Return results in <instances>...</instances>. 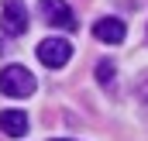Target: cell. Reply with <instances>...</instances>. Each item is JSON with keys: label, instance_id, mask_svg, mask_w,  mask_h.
<instances>
[{"label": "cell", "instance_id": "1", "mask_svg": "<svg viewBox=\"0 0 148 141\" xmlns=\"http://www.w3.org/2000/svg\"><path fill=\"white\" fill-rule=\"evenodd\" d=\"M0 93H7V97H31L35 93V76L24 69V66H7V69H0Z\"/></svg>", "mask_w": 148, "mask_h": 141}, {"label": "cell", "instance_id": "2", "mask_svg": "<svg viewBox=\"0 0 148 141\" xmlns=\"http://www.w3.org/2000/svg\"><path fill=\"white\" fill-rule=\"evenodd\" d=\"M0 28L7 38H21L28 31V7L24 0H3L0 3Z\"/></svg>", "mask_w": 148, "mask_h": 141}, {"label": "cell", "instance_id": "3", "mask_svg": "<svg viewBox=\"0 0 148 141\" xmlns=\"http://www.w3.org/2000/svg\"><path fill=\"white\" fill-rule=\"evenodd\" d=\"M38 10H41V17H45L52 28H62V31H76V28H79L73 7H69L66 0H38Z\"/></svg>", "mask_w": 148, "mask_h": 141}, {"label": "cell", "instance_id": "4", "mask_svg": "<svg viewBox=\"0 0 148 141\" xmlns=\"http://www.w3.org/2000/svg\"><path fill=\"white\" fill-rule=\"evenodd\" d=\"M38 59H41V66H48V69H62V66L73 59V45H69L66 38H45V41L38 45Z\"/></svg>", "mask_w": 148, "mask_h": 141}, {"label": "cell", "instance_id": "5", "mask_svg": "<svg viewBox=\"0 0 148 141\" xmlns=\"http://www.w3.org/2000/svg\"><path fill=\"white\" fill-rule=\"evenodd\" d=\"M93 35L100 38V41H107V45H121L124 35H127V24H124L121 17H100V21L93 24Z\"/></svg>", "mask_w": 148, "mask_h": 141}, {"label": "cell", "instance_id": "6", "mask_svg": "<svg viewBox=\"0 0 148 141\" xmlns=\"http://www.w3.org/2000/svg\"><path fill=\"white\" fill-rule=\"evenodd\" d=\"M0 131H3L7 138L28 134V114H24V110H0Z\"/></svg>", "mask_w": 148, "mask_h": 141}, {"label": "cell", "instance_id": "7", "mask_svg": "<svg viewBox=\"0 0 148 141\" xmlns=\"http://www.w3.org/2000/svg\"><path fill=\"white\" fill-rule=\"evenodd\" d=\"M97 79H100L103 86H110V79H114V62H100V66H97Z\"/></svg>", "mask_w": 148, "mask_h": 141}, {"label": "cell", "instance_id": "8", "mask_svg": "<svg viewBox=\"0 0 148 141\" xmlns=\"http://www.w3.org/2000/svg\"><path fill=\"white\" fill-rule=\"evenodd\" d=\"M138 97H141V103H148V76L138 83Z\"/></svg>", "mask_w": 148, "mask_h": 141}, {"label": "cell", "instance_id": "9", "mask_svg": "<svg viewBox=\"0 0 148 141\" xmlns=\"http://www.w3.org/2000/svg\"><path fill=\"white\" fill-rule=\"evenodd\" d=\"M3 52H7V45H3V41H0V55H3Z\"/></svg>", "mask_w": 148, "mask_h": 141}, {"label": "cell", "instance_id": "10", "mask_svg": "<svg viewBox=\"0 0 148 141\" xmlns=\"http://www.w3.org/2000/svg\"><path fill=\"white\" fill-rule=\"evenodd\" d=\"M48 141H62V138H48Z\"/></svg>", "mask_w": 148, "mask_h": 141}]
</instances>
